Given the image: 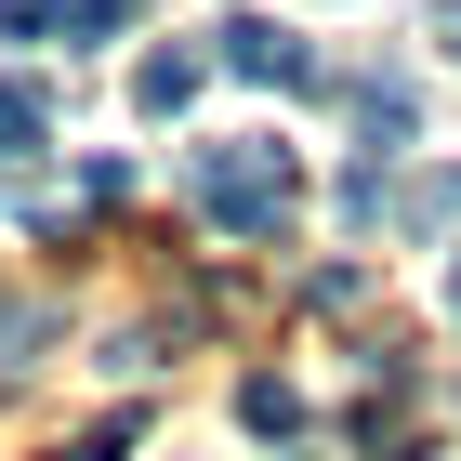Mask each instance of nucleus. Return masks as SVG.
Returning <instances> with one entry per match:
<instances>
[{
    "instance_id": "nucleus-2",
    "label": "nucleus",
    "mask_w": 461,
    "mask_h": 461,
    "mask_svg": "<svg viewBox=\"0 0 461 461\" xmlns=\"http://www.w3.org/2000/svg\"><path fill=\"white\" fill-rule=\"evenodd\" d=\"M212 67L224 79H277V93H317V53H303L290 27H264V14H224V27H212Z\"/></svg>"
},
{
    "instance_id": "nucleus-4",
    "label": "nucleus",
    "mask_w": 461,
    "mask_h": 461,
    "mask_svg": "<svg viewBox=\"0 0 461 461\" xmlns=\"http://www.w3.org/2000/svg\"><path fill=\"white\" fill-rule=\"evenodd\" d=\"M356 119H369V145L395 158V145L422 132V93H409V79H356Z\"/></svg>"
},
{
    "instance_id": "nucleus-8",
    "label": "nucleus",
    "mask_w": 461,
    "mask_h": 461,
    "mask_svg": "<svg viewBox=\"0 0 461 461\" xmlns=\"http://www.w3.org/2000/svg\"><path fill=\"white\" fill-rule=\"evenodd\" d=\"M0 40H53V0H0Z\"/></svg>"
},
{
    "instance_id": "nucleus-3",
    "label": "nucleus",
    "mask_w": 461,
    "mask_h": 461,
    "mask_svg": "<svg viewBox=\"0 0 461 461\" xmlns=\"http://www.w3.org/2000/svg\"><path fill=\"white\" fill-rule=\"evenodd\" d=\"M198 79H212V53H145V67H132V106H145V119H185Z\"/></svg>"
},
{
    "instance_id": "nucleus-9",
    "label": "nucleus",
    "mask_w": 461,
    "mask_h": 461,
    "mask_svg": "<svg viewBox=\"0 0 461 461\" xmlns=\"http://www.w3.org/2000/svg\"><path fill=\"white\" fill-rule=\"evenodd\" d=\"M40 343V303H0V356H27Z\"/></svg>"
},
{
    "instance_id": "nucleus-11",
    "label": "nucleus",
    "mask_w": 461,
    "mask_h": 461,
    "mask_svg": "<svg viewBox=\"0 0 461 461\" xmlns=\"http://www.w3.org/2000/svg\"><path fill=\"white\" fill-rule=\"evenodd\" d=\"M448 317H461V277H448Z\"/></svg>"
},
{
    "instance_id": "nucleus-1",
    "label": "nucleus",
    "mask_w": 461,
    "mask_h": 461,
    "mask_svg": "<svg viewBox=\"0 0 461 461\" xmlns=\"http://www.w3.org/2000/svg\"><path fill=\"white\" fill-rule=\"evenodd\" d=\"M185 198H198L224 238H277L290 198H303V172H290L277 132H224V145H198V158H185Z\"/></svg>"
},
{
    "instance_id": "nucleus-5",
    "label": "nucleus",
    "mask_w": 461,
    "mask_h": 461,
    "mask_svg": "<svg viewBox=\"0 0 461 461\" xmlns=\"http://www.w3.org/2000/svg\"><path fill=\"white\" fill-rule=\"evenodd\" d=\"M40 132H53V79L0 67V145H40Z\"/></svg>"
},
{
    "instance_id": "nucleus-10",
    "label": "nucleus",
    "mask_w": 461,
    "mask_h": 461,
    "mask_svg": "<svg viewBox=\"0 0 461 461\" xmlns=\"http://www.w3.org/2000/svg\"><path fill=\"white\" fill-rule=\"evenodd\" d=\"M448 53H461V0H448Z\"/></svg>"
},
{
    "instance_id": "nucleus-7",
    "label": "nucleus",
    "mask_w": 461,
    "mask_h": 461,
    "mask_svg": "<svg viewBox=\"0 0 461 461\" xmlns=\"http://www.w3.org/2000/svg\"><path fill=\"white\" fill-rule=\"evenodd\" d=\"M238 409H250V435H290V422H303V395H290V383H250Z\"/></svg>"
},
{
    "instance_id": "nucleus-6",
    "label": "nucleus",
    "mask_w": 461,
    "mask_h": 461,
    "mask_svg": "<svg viewBox=\"0 0 461 461\" xmlns=\"http://www.w3.org/2000/svg\"><path fill=\"white\" fill-rule=\"evenodd\" d=\"M383 224H409V238H435V224H461V172H422L409 198H383Z\"/></svg>"
}]
</instances>
